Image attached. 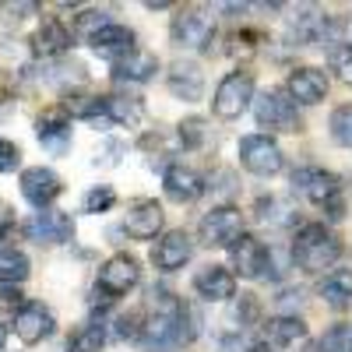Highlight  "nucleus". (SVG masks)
<instances>
[{
  "mask_svg": "<svg viewBox=\"0 0 352 352\" xmlns=\"http://www.w3.org/2000/svg\"><path fill=\"white\" fill-rule=\"evenodd\" d=\"M342 257V240L331 229H324L320 222H307L300 226L296 240H292V261L303 272H324Z\"/></svg>",
  "mask_w": 352,
  "mask_h": 352,
  "instance_id": "1",
  "label": "nucleus"
},
{
  "mask_svg": "<svg viewBox=\"0 0 352 352\" xmlns=\"http://www.w3.org/2000/svg\"><path fill=\"white\" fill-rule=\"evenodd\" d=\"M292 190H296L300 197L320 204L324 212H331L328 219H342L345 204H342V180L335 173L320 169V166H300L292 169Z\"/></svg>",
  "mask_w": 352,
  "mask_h": 352,
  "instance_id": "2",
  "label": "nucleus"
},
{
  "mask_svg": "<svg viewBox=\"0 0 352 352\" xmlns=\"http://www.w3.org/2000/svg\"><path fill=\"white\" fill-rule=\"evenodd\" d=\"M138 282H141V264H138V257H131V254H113L102 268H99L96 300L106 307V303L116 300V296H127Z\"/></svg>",
  "mask_w": 352,
  "mask_h": 352,
  "instance_id": "3",
  "label": "nucleus"
},
{
  "mask_svg": "<svg viewBox=\"0 0 352 352\" xmlns=\"http://www.w3.org/2000/svg\"><path fill=\"white\" fill-rule=\"evenodd\" d=\"M250 102H254V74L250 71H229L215 88L212 109L219 120H240Z\"/></svg>",
  "mask_w": 352,
  "mask_h": 352,
  "instance_id": "4",
  "label": "nucleus"
},
{
  "mask_svg": "<svg viewBox=\"0 0 352 352\" xmlns=\"http://www.w3.org/2000/svg\"><path fill=\"white\" fill-rule=\"evenodd\" d=\"M254 116H257V127H264V131H285V134L300 131L296 102L285 96V88H268V92H261L257 102H254Z\"/></svg>",
  "mask_w": 352,
  "mask_h": 352,
  "instance_id": "5",
  "label": "nucleus"
},
{
  "mask_svg": "<svg viewBox=\"0 0 352 352\" xmlns=\"http://www.w3.org/2000/svg\"><path fill=\"white\" fill-rule=\"evenodd\" d=\"M169 36H173V43L180 46V50H212L215 18L204 11V8H184L180 14L173 18Z\"/></svg>",
  "mask_w": 352,
  "mask_h": 352,
  "instance_id": "6",
  "label": "nucleus"
},
{
  "mask_svg": "<svg viewBox=\"0 0 352 352\" xmlns=\"http://www.w3.org/2000/svg\"><path fill=\"white\" fill-rule=\"evenodd\" d=\"M240 162H243V169H250L254 176H275V173H282V166H285L278 141L268 138V134H247V138L240 141Z\"/></svg>",
  "mask_w": 352,
  "mask_h": 352,
  "instance_id": "7",
  "label": "nucleus"
},
{
  "mask_svg": "<svg viewBox=\"0 0 352 352\" xmlns=\"http://www.w3.org/2000/svg\"><path fill=\"white\" fill-rule=\"evenodd\" d=\"M229 254H232V268L240 272V278H264V275H272V250L264 247L257 236H250V232H243L240 240H232Z\"/></svg>",
  "mask_w": 352,
  "mask_h": 352,
  "instance_id": "8",
  "label": "nucleus"
},
{
  "mask_svg": "<svg viewBox=\"0 0 352 352\" xmlns=\"http://www.w3.org/2000/svg\"><path fill=\"white\" fill-rule=\"evenodd\" d=\"M240 236H243V215H240V208H232V204L212 208L201 219V240L208 247H229Z\"/></svg>",
  "mask_w": 352,
  "mask_h": 352,
  "instance_id": "9",
  "label": "nucleus"
},
{
  "mask_svg": "<svg viewBox=\"0 0 352 352\" xmlns=\"http://www.w3.org/2000/svg\"><path fill=\"white\" fill-rule=\"evenodd\" d=\"M60 194H64V180H60V176H56L53 169L32 166V169L21 173V197H25L28 204H36L39 212H46Z\"/></svg>",
  "mask_w": 352,
  "mask_h": 352,
  "instance_id": "10",
  "label": "nucleus"
},
{
  "mask_svg": "<svg viewBox=\"0 0 352 352\" xmlns=\"http://www.w3.org/2000/svg\"><path fill=\"white\" fill-rule=\"evenodd\" d=\"M25 236L32 243H46V247L67 243L74 236V219L67 212H39L25 222Z\"/></svg>",
  "mask_w": 352,
  "mask_h": 352,
  "instance_id": "11",
  "label": "nucleus"
},
{
  "mask_svg": "<svg viewBox=\"0 0 352 352\" xmlns=\"http://www.w3.org/2000/svg\"><path fill=\"white\" fill-rule=\"evenodd\" d=\"M285 96L296 106H317L328 96V74L320 67H296L285 81Z\"/></svg>",
  "mask_w": 352,
  "mask_h": 352,
  "instance_id": "12",
  "label": "nucleus"
},
{
  "mask_svg": "<svg viewBox=\"0 0 352 352\" xmlns=\"http://www.w3.org/2000/svg\"><path fill=\"white\" fill-rule=\"evenodd\" d=\"M194 254V243H190V232L187 229H169L166 236L152 247V264L159 272H176L184 268Z\"/></svg>",
  "mask_w": 352,
  "mask_h": 352,
  "instance_id": "13",
  "label": "nucleus"
},
{
  "mask_svg": "<svg viewBox=\"0 0 352 352\" xmlns=\"http://www.w3.org/2000/svg\"><path fill=\"white\" fill-rule=\"evenodd\" d=\"M71 28L60 21V18H43L39 28L32 32V53L43 56V60H56L71 50Z\"/></svg>",
  "mask_w": 352,
  "mask_h": 352,
  "instance_id": "14",
  "label": "nucleus"
},
{
  "mask_svg": "<svg viewBox=\"0 0 352 352\" xmlns=\"http://www.w3.org/2000/svg\"><path fill=\"white\" fill-rule=\"evenodd\" d=\"M56 328L53 314L43 307V303H25L18 314H14V335L25 342V345H39L43 338H50Z\"/></svg>",
  "mask_w": 352,
  "mask_h": 352,
  "instance_id": "15",
  "label": "nucleus"
},
{
  "mask_svg": "<svg viewBox=\"0 0 352 352\" xmlns=\"http://www.w3.org/2000/svg\"><path fill=\"white\" fill-rule=\"evenodd\" d=\"M162 187H166V197L176 201V204H190L204 194V180H201V173L184 166V162H173L162 176Z\"/></svg>",
  "mask_w": 352,
  "mask_h": 352,
  "instance_id": "16",
  "label": "nucleus"
},
{
  "mask_svg": "<svg viewBox=\"0 0 352 352\" xmlns=\"http://www.w3.org/2000/svg\"><path fill=\"white\" fill-rule=\"evenodd\" d=\"M194 292L201 300H212V303H222V300H232L236 296V275L222 264H208L194 275Z\"/></svg>",
  "mask_w": 352,
  "mask_h": 352,
  "instance_id": "17",
  "label": "nucleus"
},
{
  "mask_svg": "<svg viewBox=\"0 0 352 352\" xmlns=\"http://www.w3.org/2000/svg\"><path fill=\"white\" fill-rule=\"evenodd\" d=\"M88 46H92L102 60H109V64H116V60H124V56L134 50V32L127 25H116V21H109L106 28H99V32L88 39Z\"/></svg>",
  "mask_w": 352,
  "mask_h": 352,
  "instance_id": "18",
  "label": "nucleus"
},
{
  "mask_svg": "<svg viewBox=\"0 0 352 352\" xmlns=\"http://www.w3.org/2000/svg\"><path fill=\"white\" fill-rule=\"evenodd\" d=\"M36 138L50 155H64L71 148V120L60 109H50L36 120Z\"/></svg>",
  "mask_w": 352,
  "mask_h": 352,
  "instance_id": "19",
  "label": "nucleus"
},
{
  "mask_svg": "<svg viewBox=\"0 0 352 352\" xmlns=\"http://www.w3.org/2000/svg\"><path fill=\"white\" fill-rule=\"evenodd\" d=\"M162 222H166V215H162L159 201H138L134 208L127 212L124 229H127V236H134V240H155L162 232Z\"/></svg>",
  "mask_w": 352,
  "mask_h": 352,
  "instance_id": "20",
  "label": "nucleus"
},
{
  "mask_svg": "<svg viewBox=\"0 0 352 352\" xmlns=\"http://www.w3.org/2000/svg\"><path fill=\"white\" fill-rule=\"evenodd\" d=\"M166 85H169V92L184 102H197L204 96V74L194 60H176L166 74Z\"/></svg>",
  "mask_w": 352,
  "mask_h": 352,
  "instance_id": "21",
  "label": "nucleus"
},
{
  "mask_svg": "<svg viewBox=\"0 0 352 352\" xmlns=\"http://www.w3.org/2000/svg\"><path fill=\"white\" fill-rule=\"evenodd\" d=\"M159 74V56L155 53H148V50H131L124 60H116L113 64V78H120V81H148V78H155Z\"/></svg>",
  "mask_w": 352,
  "mask_h": 352,
  "instance_id": "22",
  "label": "nucleus"
},
{
  "mask_svg": "<svg viewBox=\"0 0 352 352\" xmlns=\"http://www.w3.org/2000/svg\"><path fill=\"white\" fill-rule=\"evenodd\" d=\"M102 116L113 124H124V127H138L144 120V106L138 96H127V92H109L102 96Z\"/></svg>",
  "mask_w": 352,
  "mask_h": 352,
  "instance_id": "23",
  "label": "nucleus"
},
{
  "mask_svg": "<svg viewBox=\"0 0 352 352\" xmlns=\"http://www.w3.org/2000/svg\"><path fill=\"white\" fill-rule=\"evenodd\" d=\"M320 296L335 310H349L352 307V268H335L320 278Z\"/></svg>",
  "mask_w": 352,
  "mask_h": 352,
  "instance_id": "24",
  "label": "nucleus"
},
{
  "mask_svg": "<svg viewBox=\"0 0 352 352\" xmlns=\"http://www.w3.org/2000/svg\"><path fill=\"white\" fill-rule=\"evenodd\" d=\"M264 338H268L264 345H292V342L307 338V324L292 314H278L264 324Z\"/></svg>",
  "mask_w": 352,
  "mask_h": 352,
  "instance_id": "25",
  "label": "nucleus"
},
{
  "mask_svg": "<svg viewBox=\"0 0 352 352\" xmlns=\"http://www.w3.org/2000/svg\"><path fill=\"white\" fill-rule=\"evenodd\" d=\"M28 275H32V264L21 250L0 247V285H21Z\"/></svg>",
  "mask_w": 352,
  "mask_h": 352,
  "instance_id": "26",
  "label": "nucleus"
},
{
  "mask_svg": "<svg viewBox=\"0 0 352 352\" xmlns=\"http://www.w3.org/2000/svg\"><path fill=\"white\" fill-rule=\"evenodd\" d=\"M60 113L67 120H96V116H102V99L88 92H67Z\"/></svg>",
  "mask_w": 352,
  "mask_h": 352,
  "instance_id": "27",
  "label": "nucleus"
},
{
  "mask_svg": "<svg viewBox=\"0 0 352 352\" xmlns=\"http://www.w3.org/2000/svg\"><path fill=\"white\" fill-rule=\"evenodd\" d=\"M106 338H109L106 324H102V320H92V324H85V328H78V331L71 335L67 352H99V349L106 345Z\"/></svg>",
  "mask_w": 352,
  "mask_h": 352,
  "instance_id": "28",
  "label": "nucleus"
},
{
  "mask_svg": "<svg viewBox=\"0 0 352 352\" xmlns=\"http://www.w3.org/2000/svg\"><path fill=\"white\" fill-rule=\"evenodd\" d=\"M292 204L285 197H261L257 201V219L261 222H272V226H289L292 222Z\"/></svg>",
  "mask_w": 352,
  "mask_h": 352,
  "instance_id": "29",
  "label": "nucleus"
},
{
  "mask_svg": "<svg viewBox=\"0 0 352 352\" xmlns=\"http://www.w3.org/2000/svg\"><path fill=\"white\" fill-rule=\"evenodd\" d=\"M176 138H180L184 148H204V141H208V120L204 116H187L176 127Z\"/></svg>",
  "mask_w": 352,
  "mask_h": 352,
  "instance_id": "30",
  "label": "nucleus"
},
{
  "mask_svg": "<svg viewBox=\"0 0 352 352\" xmlns=\"http://www.w3.org/2000/svg\"><path fill=\"white\" fill-rule=\"evenodd\" d=\"M328 64H331V71H335L345 85H352V43H335V46H328Z\"/></svg>",
  "mask_w": 352,
  "mask_h": 352,
  "instance_id": "31",
  "label": "nucleus"
},
{
  "mask_svg": "<svg viewBox=\"0 0 352 352\" xmlns=\"http://www.w3.org/2000/svg\"><path fill=\"white\" fill-rule=\"evenodd\" d=\"M331 138L342 148H352V102H345L331 113Z\"/></svg>",
  "mask_w": 352,
  "mask_h": 352,
  "instance_id": "32",
  "label": "nucleus"
},
{
  "mask_svg": "<svg viewBox=\"0 0 352 352\" xmlns=\"http://www.w3.org/2000/svg\"><path fill=\"white\" fill-rule=\"evenodd\" d=\"M109 25V14L106 11H81L74 21H71V36L78 32V36H85V39H92L99 28H106Z\"/></svg>",
  "mask_w": 352,
  "mask_h": 352,
  "instance_id": "33",
  "label": "nucleus"
},
{
  "mask_svg": "<svg viewBox=\"0 0 352 352\" xmlns=\"http://www.w3.org/2000/svg\"><path fill=\"white\" fill-rule=\"evenodd\" d=\"M116 204V190L109 187V184H99V187H92L88 190V197H85V212L88 215H102V212H109Z\"/></svg>",
  "mask_w": 352,
  "mask_h": 352,
  "instance_id": "34",
  "label": "nucleus"
},
{
  "mask_svg": "<svg viewBox=\"0 0 352 352\" xmlns=\"http://www.w3.org/2000/svg\"><path fill=\"white\" fill-rule=\"evenodd\" d=\"M317 345H320V352H352V324L342 320V324H335Z\"/></svg>",
  "mask_w": 352,
  "mask_h": 352,
  "instance_id": "35",
  "label": "nucleus"
},
{
  "mask_svg": "<svg viewBox=\"0 0 352 352\" xmlns=\"http://www.w3.org/2000/svg\"><path fill=\"white\" fill-rule=\"evenodd\" d=\"M141 328H144V317L134 310V314H124L120 320H116V338L124 342H141Z\"/></svg>",
  "mask_w": 352,
  "mask_h": 352,
  "instance_id": "36",
  "label": "nucleus"
},
{
  "mask_svg": "<svg viewBox=\"0 0 352 352\" xmlns=\"http://www.w3.org/2000/svg\"><path fill=\"white\" fill-rule=\"evenodd\" d=\"M18 166H21V148L14 141L0 138V173H14Z\"/></svg>",
  "mask_w": 352,
  "mask_h": 352,
  "instance_id": "37",
  "label": "nucleus"
},
{
  "mask_svg": "<svg viewBox=\"0 0 352 352\" xmlns=\"http://www.w3.org/2000/svg\"><path fill=\"white\" fill-rule=\"evenodd\" d=\"M261 317V303H257V296H240L236 300V320H240V328H247V324H254V320Z\"/></svg>",
  "mask_w": 352,
  "mask_h": 352,
  "instance_id": "38",
  "label": "nucleus"
},
{
  "mask_svg": "<svg viewBox=\"0 0 352 352\" xmlns=\"http://www.w3.org/2000/svg\"><path fill=\"white\" fill-rule=\"evenodd\" d=\"M25 307V296H21V292L14 289V285H0V314H18Z\"/></svg>",
  "mask_w": 352,
  "mask_h": 352,
  "instance_id": "39",
  "label": "nucleus"
},
{
  "mask_svg": "<svg viewBox=\"0 0 352 352\" xmlns=\"http://www.w3.org/2000/svg\"><path fill=\"white\" fill-rule=\"evenodd\" d=\"M247 352H275V349H272V345H264V342H261V345H250Z\"/></svg>",
  "mask_w": 352,
  "mask_h": 352,
  "instance_id": "40",
  "label": "nucleus"
},
{
  "mask_svg": "<svg viewBox=\"0 0 352 352\" xmlns=\"http://www.w3.org/2000/svg\"><path fill=\"white\" fill-rule=\"evenodd\" d=\"M4 342H8V331H4V324H0V352H4Z\"/></svg>",
  "mask_w": 352,
  "mask_h": 352,
  "instance_id": "41",
  "label": "nucleus"
},
{
  "mask_svg": "<svg viewBox=\"0 0 352 352\" xmlns=\"http://www.w3.org/2000/svg\"><path fill=\"white\" fill-rule=\"evenodd\" d=\"M303 352H320V345H317V342H310V345H307Z\"/></svg>",
  "mask_w": 352,
  "mask_h": 352,
  "instance_id": "42",
  "label": "nucleus"
}]
</instances>
